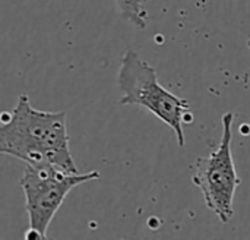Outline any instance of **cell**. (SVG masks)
Here are the masks:
<instances>
[{
    "label": "cell",
    "instance_id": "obj_2",
    "mask_svg": "<svg viewBox=\"0 0 250 240\" xmlns=\"http://www.w3.org/2000/svg\"><path fill=\"white\" fill-rule=\"evenodd\" d=\"M117 85L122 91L120 106H141L171 128L179 145L183 148L186 138L183 123H192L190 104L177 97L158 82L155 69L136 51L127 50L120 62Z\"/></svg>",
    "mask_w": 250,
    "mask_h": 240
},
{
    "label": "cell",
    "instance_id": "obj_5",
    "mask_svg": "<svg viewBox=\"0 0 250 240\" xmlns=\"http://www.w3.org/2000/svg\"><path fill=\"white\" fill-rule=\"evenodd\" d=\"M122 18L133 23L139 29L146 28V12L144 9V0H114Z\"/></svg>",
    "mask_w": 250,
    "mask_h": 240
},
{
    "label": "cell",
    "instance_id": "obj_4",
    "mask_svg": "<svg viewBox=\"0 0 250 240\" xmlns=\"http://www.w3.org/2000/svg\"><path fill=\"white\" fill-rule=\"evenodd\" d=\"M221 122V141L208 157L196 160L192 182L201 189L208 210H211L221 223L227 224L234 216V195L242 180L237 175L231 151L234 113H226Z\"/></svg>",
    "mask_w": 250,
    "mask_h": 240
},
{
    "label": "cell",
    "instance_id": "obj_1",
    "mask_svg": "<svg viewBox=\"0 0 250 240\" xmlns=\"http://www.w3.org/2000/svg\"><path fill=\"white\" fill-rule=\"evenodd\" d=\"M0 153L21 160L26 166L81 173L70 153L66 113L37 110L31 106L26 94L19 95L9 114H3Z\"/></svg>",
    "mask_w": 250,
    "mask_h": 240
},
{
    "label": "cell",
    "instance_id": "obj_3",
    "mask_svg": "<svg viewBox=\"0 0 250 240\" xmlns=\"http://www.w3.org/2000/svg\"><path fill=\"white\" fill-rule=\"evenodd\" d=\"M100 179V173H66L54 167L26 166L21 177L28 214L25 240H47V230L66 196L82 183Z\"/></svg>",
    "mask_w": 250,
    "mask_h": 240
}]
</instances>
